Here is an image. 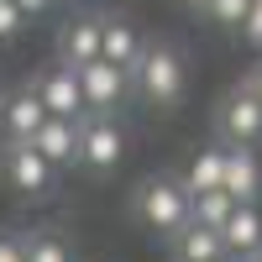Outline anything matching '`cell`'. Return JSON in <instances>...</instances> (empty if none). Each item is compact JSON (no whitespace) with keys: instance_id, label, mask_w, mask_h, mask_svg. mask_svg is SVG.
Listing matches in <instances>:
<instances>
[{"instance_id":"obj_6","label":"cell","mask_w":262,"mask_h":262,"mask_svg":"<svg viewBox=\"0 0 262 262\" xmlns=\"http://www.w3.org/2000/svg\"><path fill=\"white\" fill-rule=\"evenodd\" d=\"M79 95H84V111H95V116H116L126 95H131V74L116 69V63H105V58H90V63H79Z\"/></svg>"},{"instance_id":"obj_17","label":"cell","mask_w":262,"mask_h":262,"mask_svg":"<svg viewBox=\"0 0 262 262\" xmlns=\"http://www.w3.org/2000/svg\"><path fill=\"white\" fill-rule=\"evenodd\" d=\"M27 262H74V247L58 231H27Z\"/></svg>"},{"instance_id":"obj_24","label":"cell","mask_w":262,"mask_h":262,"mask_svg":"<svg viewBox=\"0 0 262 262\" xmlns=\"http://www.w3.org/2000/svg\"><path fill=\"white\" fill-rule=\"evenodd\" d=\"M179 6H184V11H194V16H205V6H210V0H179Z\"/></svg>"},{"instance_id":"obj_7","label":"cell","mask_w":262,"mask_h":262,"mask_svg":"<svg viewBox=\"0 0 262 262\" xmlns=\"http://www.w3.org/2000/svg\"><path fill=\"white\" fill-rule=\"evenodd\" d=\"M27 90L48 105V116H69L79 121L84 116V95H79V74H74V63H42V69L27 79Z\"/></svg>"},{"instance_id":"obj_25","label":"cell","mask_w":262,"mask_h":262,"mask_svg":"<svg viewBox=\"0 0 262 262\" xmlns=\"http://www.w3.org/2000/svg\"><path fill=\"white\" fill-rule=\"evenodd\" d=\"M247 262H257V257H247Z\"/></svg>"},{"instance_id":"obj_10","label":"cell","mask_w":262,"mask_h":262,"mask_svg":"<svg viewBox=\"0 0 262 262\" xmlns=\"http://www.w3.org/2000/svg\"><path fill=\"white\" fill-rule=\"evenodd\" d=\"M142 32H137V21L131 16H100V58L105 63H116V69H137V58H142Z\"/></svg>"},{"instance_id":"obj_3","label":"cell","mask_w":262,"mask_h":262,"mask_svg":"<svg viewBox=\"0 0 262 262\" xmlns=\"http://www.w3.org/2000/svg\"><path fill=\"white\" fill-rule=\"evenodd\" d=\"M0 184L16 200H53L58 194V168L32 142H0Z\"/></svg>"},{"instance_id":"obj_21","label":"cell","mask_w":262,"mask_h":262,"mask_svg":"<svg viewBox=\"0 0 262 262\" xmlns=\"http://www.w3.org/2000/svg\"><path fill=\"white\" fill-rule=\"evenodd\" d=\"M0 262H27V236L0 231Z\"/></svg>"},{"instance_id":"obj_20","label":"cell","mask_w":262,"mask_h":262,"mask_svg":"<svg viewBox=\"0 0 262 262\" xmlns=\"http://www.w3.org/2000/svg\"><path fill=\"white\" fill-rule=\"evenodd\" d=\"M236 37H242L247 48H257V53H262V0H252V11H247L242 27H236Z\"/></svg>"},{"instance_id":"obj_12","label":"cell","mask_w":262,"mask_h":262,"mask_svg":"<svg viewBox=\"0 0 262 262\" xmlns=\"http://www.w3.org/2000/svg\"><path fill=\"white\" fill-rule=\"evenodd\" d=\"M221 189L231 194L236 205H257V200H262V163H257V152H252V147H226Z\"/></svg>"},{"instance_id":"obj_4","label":"cell","mask_w":262,"mask_h":262,"mask_svg":"<svg viewBox=\"0 0 262 262\" xmlns=\"http://www.w3.org/2000/svg\"><path fill=\"white\" fill-rule=\"evenodd\" d=\"M126 158V126L116 116H95L84 111L79 116V168L95 173V179H111Z\"/></svg>"},{"instance_id":"obj_18","label":"cell","mask_w":262,"mask_h":262,"mask_svg":"<svg viewBox=\"0 0 262 262\" xmlns=\"http://www.w3.org/2000/svg\"><path fill=\"white\" fill-rule=\"evenodd\" d=\"M247 11H252V0H210L205 6V21H215L221 32H236L247 21Z\"/></svg>"},{"instance_id":"obj_14","label":"cell","mask_w":262,"mask_h":262,"mask_svg":"<svg viewBox=\"0 0 262 262\" xmlns=\"http://www.w3.org/2000/svg\"><path fill=\"white\" fill-rule=\"evenodd\" d=\"M58 58L63 63H90V58H100V16H69L58 27Z\"/></svg>"},{"instance_id":"obj_8","label":"cell","mask_w":262,"mask_h":262,"mask_svg":"<svg viewBox=\"0 0 262 262\" xmlns=\"http://www.w3.org/2000/svg\"><path fill=\"white\" fill-rule=\"evenodd\" d=\"M48 121V105H42L27 84L0 95V142H32V131Z\"/></svg>"},{"instance_id":"obj_19","label":"cell","mask_w":262,"mask_h":262,"mask_svg":"<svg viewBox=\"0 0 262 262\" xmlns=\"http://www.w3.org/2000/svg\"><path fill=\"white\" fill-rule=\"evenodd\" d=\"M21 32H27V16H21L16 0H0V42H16Z\"/></svg>"},{"instance_id":"obj_1","label":"cell","mask_w":262,"mask_h":262,"mask_svg":"<svg viewBox=\"0 0 262 262\" xmlns=\"http://www.w3.org/2000/svg\"><path fill=\"white\" fill-rule=\"evenodd\" d=\"M184 90H189L184 48H179V42H147L142 58H137V69H131V95H137L147 111L173 116L184 105Z\"/></svg>"},{"instance_id":"obj_11","label":"cell","mask_w":262,"mask_h":262,"mask_svg":"<svg viewBox=\"0 0 262 262\" xmlns=\"http://www.w3.org/2000/svg\"><path fill=\"white\" fill-rule=\"evenodd\" d=\"M221 242H226V262H247L262 257V210L257 205H236L221 226Z\"/></svg>"},{"instance_id":"obj_9","label":"cell","mask_w":262,"mask_h":262,"mask_svg":"<svg viewBox=\"0 0 262 262\" xmlns=\"http://www.w3.org/2000/svg\"><path fill=\"white\" fill-rule=\"evenodd\" d=\"M32 147H37L58 173L79 168V121H69V116H48V121L32 131Z\"/></svg>"},{"instance_id":"obj_16","label":"cell","mask_w":262,"mask_h":262,"mask_svg":"<svg viewBox=\"0 0 262 262\" xmlns=\"http://www.w3.org/2000/svg\"><path fill=\"white\" fill-rule=\"evenodd\" d=\"M231 210H236V200H231L226 189H205V194H189V221H200V226H215V231H221Z\"/></svg>"},{"instance_id":"obj_26","label":"cell","mask_w":262,"mask_h":262,"mask_svg":"<svg viewBox=\"0 0 262 262\" xmlns=\"http://www.w3.org/2000/svg\"><path fill=\"white\" fill-rule=\"evenodd\" d=\"M257 262H262V257H257Z\"/></svg>"},{"instance_id":"obj_2","label":"cell","mask_w":262,"mask_h":262,"mask_svg":"<svg viewBox=\"0 0 262 262\" xmlns=\"http://www.w3.org/2000/svg\"><path fill=\"white\" fill-rule=\"evenodd\" d=\"M131 221L158 242H173L189 226V189L179 173H147V179L131 189Z\"/></svg>"},{"instance_id":"obj_5","label":"cell","mask_w":262,"mask_h":262,"mask_svg":"<svg viewBox=\"0 0 262 262\" xmlns=\"http://www.w3.org/2000/svg\"><path fill=\"white\" fill-rule=\"evenodd\" d=\"M215 142H226V147H257L262 142V100L247 84H231L215 100Z\"/></svg>"},{"instance_id":"obj_23","label":"cell","mask_w":262,"mask_h":262,"mask_svg":"<svg viewBox=\"0 0 262 262\" xmlns=\"http://www.w3.org/2000/svg\"><path fill=\"white\" fill-rule=\"evenodd\" d=\"M242 84H247V90H252V95L262 100V58L252 63V69H247V74H242Z\"/></svg>"},{"instance_id":"obj_13","label":"cell","mask_w":262,"mask_h":262,"mask_svg":"<svg viewBox=\"0 0 262 262\" xmlns=\"http://www.w3.org/2000/svg\"><path fill=\"white\" fill-rule=\"evenodd\" d=\"M168 262H226V242H221V231H215V226L189 221V226L168 242Z\"/></svg>"},{"instance_id":"obj_15","label":"cell","mask_w":262,"mask_h":262,"mask_svg":"<svg viewBox=\"0 0 262 262\" xmlns=\"http://www.w3.org/2000/svg\"><path fill=\"white\" fill-rule=\"evenodd\" d=\"M221 173H226V142H215V147H200V152H194L179 179H184L189 194H205V189H221Z\"/></svg>"},{"instance_id":"obj_22","label":"cell","mask_w":262,"mask_h":262,"mask_svg":"<svg viewBox=\"0 0 262 262\" xmlns=\"http://www.w3.org/2000/svg\"><path fill=\"white\" fill-rule=\"evenodd\" d=\"M16 6H21V16H27V21H37V16H48L58 0H16Z\"/></svg>"}]
</instances>
